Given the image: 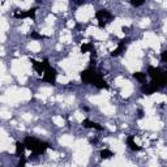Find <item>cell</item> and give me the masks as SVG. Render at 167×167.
<instances>
[{
    "instance_id": "cell-1",
    "label": "cell",
    "mask_w": 167,
    "mask_h": 167,
    "mask_svg": "<svg viewBox=\"0 0 167 167\" xmlns=\"http://www.w3.org/2000/svg\"><path fill=\"white\" fill-rule=\"evenodd\" d=\"M24 145H25L26 149H29L34 155L44 154V153H46V150L50 148V144H48V142L41 141V140H38V138L30 137V136H27V137L25 138Z\"/></svg>"
},
{
    "instance_id": "cell-2",
    "label": "cell",
    "mask_w": 167,
    "mask_h": 167,
    "mask_svg": "<svg viewBox=\"0 0 167 167\" xmlns=\"http://www.w3.org/2000/svg\"><path fill=\"white\" fill-rule=\"evenodd\" d=\"M148 75L150 76V79L154 84H157V86L161 89L166 86V82H167V73L165 71H162L161 68H157V67H153L150 65L148 68Z\"/></svg>"
},
{
    "instance_id": "cell-3",
    "label": "cell",
    "mask_w": 167,
    "mask_h": 167,
    "mask_svg": "<svg viewBox=\"0 0 167 167\" xmlns=\"http://www.w3.org/2000/svg\"><path fill=\"white\" fill-rule=\"evenodd\" d=\"M80 76H81V80H82L84 84H86V85H93V84L96 82V80L98 79L99 76H101V73H99V72H97L96 68L90 67V68L82 71Z\"/></svg>"
},
{
    "instance_id": "cell-4",
    "label": "cell",
    "mask_w": 167,
    "mask_h": 167,
    "mask_svg": "<svg viewBox=\"0 0 167 167\" xmlns=\"http://www.w3.org/2000/svg\"><path fill=\"white\" fill-rule=\"evenodd\" d=\"M43 64H44V72H43V81L50 82V84H55L56 82V77H58V72L55 68H52L50 65L48 60L44 59L43 60Z\"/></svg>"
},
{
    "instance_id": "cell-5",
    "label": "cell",
    "mask_w": 167,
    "mask_h": 167,
    "mask_svg": "<svg viewBox=\"0 0 167 167\" xmlns=\"http://www.w3.org/2000/svg\"><path fill=\"white\" fill-rule=\"evenodd\" d=\"M96 17L99 20L98 26L99 27H104L108 22H111V20L114 18V16L111 14V12H108L107 9H99V10H97Z\"/></svg>"
},
{
    "instance_id": "cell-6",
    "label": "cell",
    "mask_w": 167,
    "mask_h": 167,
    "mask_svg": "<svg viewBox=\"0 0 167 167\" xmlns=\"http://www.w3.org/2000/svg\"><path fill=\"white\" fill-rule=\"evenodd\" d=\"M35 12H37V8H30L27 10H24V12H14L13 17H16V18H34Z\"/></svg>"
},
{
    "instance_id": "cell-7",
    "label": "cell",
    "mask_w": 167,
    "mask_h": 167,
    "mask_svg": "<svg viewBox=\"0 0 167 167\" xmlns=\"http://www.w3.org/2000/svg\"><path fill=\"white\" fill-rule=\"evenodd\" d=\"M141 90H142L144 94H146V96H152V94H154L157 90H159V88L157 86V84H154L152 81L150 84H144L142 88H141Z\"/></svg>"
},
{
    "instance_id": "cell-8",
    "label": "cell",
    "mask_w": 167,
    "mask_h": 167,
    "mask_svg": "<svg viewBox=\"0 0 167 167\" xmlns=\"http://www.w3.org/2000/svg\"><path fill=\"white\" fill-rule=\"evenodd\" d=\"M129 42V39L128 38H124V39H121L120 42H119V44H118V48H115L112 52H111V56H119V55L121 54L125 50V46H127V43Z\"/></svg>"
},
{
    "instance_id": "cell-9",
    "label": "cell",
    "mask_w": 167,
    "mask_h": 167,
    "mask_svg": "<svg viewBox=\"0 0 167 167\" xmlns=\"http://www.w3.org/2000/svg\"><path fill=\"white\" fill-rule=\"evenodd\" d=\"M81 124H82L84 128H94V129H97V131H103L104 129L101 124L96 123V121H92V120H89V119H84Z\"/></svg>"
},
{
    "instance_id": "cell-10",
    "label": "cell",
    "mask_w": 167,
    "mask_h": 167,
    "mask_svg": "<svg viewBox=\"0 0 167 167\" xmlns=\"http://www.w3.org/2000/svg\"><path fill=\"white\" fill-rule=\"evenodd\" d=\"M127 145L129 146V149L133 150V152H140V150H142V148L138 146L137 144L135 142V137H133V136H128L127 137Z\"/></svg>"
},
{
    "instance_id": "cell-11",
    "label": "cell",
    "mask_w": 167,
    "mask_h": 167,
    "mask_svg": "<svg viewBox=\"0 0 167 167\" xmlns=\"http://www.w3.org/2000/svg\"><path fill=\"white\" fill-rule=\"evenodd\" d=\"M30 63L33 65V68H34L39 75H42L43 72H44V64H43V62H38V60H35V59H30Z\"/></svg>"
},
{
    "instance_id": "cell-12",
    "label": "cell",
    "mask_w": 167,
    "mask_h": 167,
    "mask_svg": "<svg viewBox=\"0 0 167 167\" xmlns=\"http://www.w3.org/2000/svg\"><path fill=\"white\" fill-rule=\"evenodd\" d=\"M94 86H96L97 89H108L110 86H108V84L106 82V80H103V77H102V75L98 77V79L96 80V82L93 84Z\"/></svg>"
},
{
    "instance_id": "cell-13",
    "label": "cell",
    "mask_w": 167,
    "mask_h": 167,
    "mask_svg": "<svg viewBox=\"0 0 167 167\" xmlns=\"http://www.w3.org/2000/svg\"><path fill=\"white\" fill-rule=\"evenodd\" d=\"M25 145H24V142H20L17 141L16 142V154L18 155V157H22L24 155V152H25Z\"/></svg>"
},
{
    "instance_id": "cell-14",
    "label": "cell",
    "mask_w": 167,
    "mask_h": 167,
    "mask_svg": "<svg viewBox=\"0 0 167 167\" xmlns=\"http://www.w3.org/2000/svg\"><path fill=\"white\" fill-rule=\"evenodd\" d=\"M111 157H114V153L108 149H102L101 150V158L102 159H110Z\"/></svg>"
},
{
    "instance_id": "cell-15",
    "label": "cell",
    "mask_w": 167,
    "mask_h": 167,
    "mask_svg": "<svg viewBox=\"0 0 167 167\" xmlns=\"http://www.w3.org/2000/svg\"><path fill=\"white\" fill-rule=\"evenodd\" d=\"M133 77H135L136 80H138L140 82H145L146 73H144V72H136V73H133Z\"/></svg>"
},
{
    "instance_id": "cell-16",
    "label": "cell",
    "mask_w": 167,
    "mask_h": 167,
    "mask_svg": "<svg viewBox=\"0 0 167 167\" xmlns=\"http://www.w3.org/2000/svg\"><path fill=\"white\" fill-rule=\"evenodd\" d=\"M92 50H93V44L92 43H84L81 46V52L82 54H85L88 51H92Z\"/></svg>"
},
{
    "instance_id": "cell-17",
    "label": "cell",
    "mask_w": 167,
    "mask_h": 167,
    "mask_svg": "<svg viewBox=\"0 0 167 167\" xmlns=\"http://www.w3.org/2000/svg\"><path fill=\"white\" fill-rule=\"evenodd\" d=\"M30 37L33 38V39H44V38H47V37H44V35L39 34V33H37V31H31Z\"/></svg>"
},
{
    "instance_id": "cell-18",
    "label": "cell",
    "mask_w": 167,
    "mask_h": 167,
    "mask_svg": "<svg viewBox=\"0 0 167 167\" xmlns=\"http://www.w3.org/2000/svg\"><path fill=\"white\" fill-rule=\"evenodd\" d=\"M144 3H145L144 0H131V4L133 5V7H141Z\"/></svg>"
},
{
    "instance_id": "cell-19",
    "label": "cell",
    "mask_w": 167,
    "mask_h": 167,
    "mask_svg": "<svg viewBox=\"0 0 167 167\" xmlns=\"http://www.w3.org/2000/svg\"><path fill=\"white\" fill-rule=\"evenodd\" d=\"M25 165H26V158H25V155H22V157H20L18 167H25Z\"/></svg>"
},
{
    "instance_id": "cell-20",
    "label": "cell",
    "mask_w": 167,
    "mask_h": 167,
    "mask_svg": "<svg viewBox=\"0 0 167 167\" xmlns=\"http://www.w3.org/2000/svg\"><path fill=\"white\" fill-rule=\"evenodd\" d=\"M161 59H162L163 63L167 62V51H163V52H162V55H161Z\"/></svg>"
},
{
    "instance_id": "cell-21",
    "label": "cell",
    "mask_w": 167,
    "mask_h": 167,
    "mask_svg": "<svg viewBox=\"0 0 167 167\" xmlns=\"http://www.w3.org/2000/svg\"><path fill=\"white\" fill-rule=\"evenodd\" d=\"M137 118H138V119H142V118H144V111H142L141 108L137 111Z\"/></svg>"
},
{
    "instance_id": "cell-22",
    "label": "cell",
    "mask_w": 167,
    "mask_h": 167,
    "mask_svg": "<svg viewBox=\"0 0 167 167\" xmlns=\"http://www.w3.org/2000/svg\"><path fill=\"white\" fill-rule=\"evenodd\" d=\"M81 110H82V111H86V112H88V111H89V107H85V106H82Z\"/></svg>"
},
{
    "instance_id": "cell-23",
    "label": "cell",
    "mask_w": 167,
    "mask_h": 167,
    "mask_svg": "<svg viewBox=\"0 0 167 167\" xmlns=\"http://www.w3.org/2000/svg\"><path fill=\"white\" fill-rule=\"evenodd\" d=\"M97 142V138H90V144H96Z\"/></svg>"
}]
</instances>
